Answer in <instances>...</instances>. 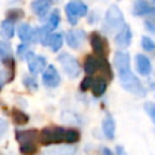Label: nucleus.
Segmentation results:
<instances>
[{
  "label": "nucleus",
  "instance_id": "6ab92c4d",
  "mask_svg": "<svg viewBox=\"0 0 155 155\" xmlns=\"http://www.w3.org/2000/svg\"><path fill=\"white\" fill-rule=\"evenodd\" d=\"M107 87H108V84H107V79L105 78H97L93 80V84H92V94L94 97H102L104 94V92L107 91Z\"/></svg>",
  "mask_w": 155,
  "mask_h": 155
},
{
  "label": "nucleus",
  "instance_id": "c85d7f7f",
  "mask_svg": "<svg viewBox=\"0 0 155 155\" xmlns=\"http://www.w3.org/2000/svg\"><path fill=\"white\" fill-rule=\"evenodd\" d=\"M140 45H142L143 50L147 51V52L155 51V41L153 39H150L149 36H143L142 38V41H140Z\"/></svg>",
  "mask_w": 155,
  "mask_h": 155
},
{
  "label": "nucleus",
  "instance_id": "cd10ccee",
  "mask_svg": "<svg viewBox=\"0 0 155 155\" xmlns=\"http://www.w3.org/2000/svg\"><path fill=\"white\" fill-rule=\"evenodd\" d=\"M6 18L7 19H10V21H12V22H16V21H18V19H21L23 16H24V12L21 10V8H11V10H8L7 12H6Z\"/></svg>",
  "mask_w": 155,
  "mask_h": 155
},
{
  "label": "nucleus",
  "instance_id": "39448f33",
  "mask_svg": "<svg viewBox=\"0 0 155 155\" xmlns=\"http://www.w3.org/2000/svg\"><path fill=\"white\" fill-rule=\"evenodd\" d=\"M57 59L61 63L62 69L68 78L75 79L80 75V64L74 56H71L70 53H67V52H62L58 54Z\"/></svg>",
  "mask_w": 155,
  "mask_h": 155
},
{
  "label": "nucleus",
  "instance_id": "9d476101",
  "mask_svg": "<svg viewBox=\"0 0 155 155\" xmlns=\"http://www.w3.org/2000/svg\"><path fill=\"white\" fill-rule=\"evenodd\" d=\"M133 16H153L155 15V7L149 4L148 0H134L132 6Z\"/></svg>",
  "mask_w": 155,
  "mask_h": 155
},
{
  "label": "nucleus",
  "instance_id": "f03ea898",
  "mask_svg": "<svg viewBox=\"0 0 155 155\" xmlns=\"http://www.w3.org/2000/svg\"><path fill=\"white\" fill-rule=\"evenodd\" d=\"M124 25V15L121 10L116 5H110L105 12L102 30L105 34H116Z\"/></svg>",
  "mask_w": 155,
  "mask_h": 155
},
{
  "label": "nucleus",
  "instance_id": "f8f14e48",
  "mask_svg": "<svg viewBox=\"0 0 155 155\" xmlns=\"http://www.w3.org/2000/svg\"><path fill=\"white\" fill-rule=\"evenodd\" d=\"M65 40L67 44L70 48L73 50H78L81 46V42L85 40V33L80 29L78 30H69L65 35Z\"/></svg>",
  "mask_w": 155,
  "mask_h": 155
},
{
  "label": "nucleus",
  "instance_id": "5701e85b",
  "mask_svg": "<svg viewBox=\"0 0 155 155\" xmlns=\"http://www.w3.org/2000/svg\"><path fill=\"white\" fill-rule=\"evenodd\" d=\"M12 119L17 125H25L29 121V116L24 111L18 110V109L12 110Z\"/></svg>",
  "mask_w": 155,
  "mask_h": 155
},
{
  "label": "nucleus",
  "instance_id": "7ed1b4c3",
  "mask_svg": "<svg viewBox=\"0 0 155 155\" xmlns=\"http://www.w3.org/2000/svg\"><path fill=\"white\" fill-rule=\"evenodd\" d=\"M65 136H67V128L59 126H47L40 131L38 140L42 145L59 144L65 142Z\"/></svg>",
  "mask_w": 155,
  "mask_h": 155
},
{
  "label": "nucleus",
  "instance_id": "f704fd0d",
  "mask_svg": "<svg viewBox=\"0 0 155 155\" xmlns=\"http://www.w3.org/2000/svg\"><path fill=\"white\" fill-rule=\"evenodd\" d=\"M7 128H8V125H7V122L4 120V119H1L0 117V138L6 133V131H7Z\"/></svg>",
  "mask_w": 155,
  "mask_h": 155
},
{
  "label": "nucleus",
  "instance_id": "c9c22d12",
  "mask_svg": "<svg viewBox=\"0 0 155 155\" xmlns=\"http://www.w3.org/2000/svg\"><path fill=\"white\" fill-rule=\"evenodd\" d=\"M115 151H116V155H127V153L122 145H116Z\"/></svg>",
  "mask_w": 155,
  "mask_h": 155
},
{
  "label": "nucleus",
  "instance_id": "412c9836",
  "mask_svg": "<svg viewBox=\"0 0 155 155\" xmlns=\"http://www.w3.org/2000/svg\"><path fill=\"white\" fill-rule=\"evenodd\" d=\"M48 46L53 52H58L63 46V35L61 33H53L51 35Z\"/></svg>",
  "mask_w": 155,
  "mask_h": 155
},
{
  "label": "nucleus",
  "instance_id": "0eeeda50",
  "mask_svg": "<svg viewBox=\"0 0 155 155\" xmlns=\"http://www.w3.org/2000/svg\"><path fill=\"white\" fill-rule=\"evenodd\" d=\"M27 63H28V68H29V71L34 75L39 74V73H42L46 68V58L44 56H39V54H35L34 52H29L27 58H25Z\"/></svg>",
  "mask_w": 155,
  "mask_h": 155
},
{
  "label": "nucleus",
  "instance_id": "4c0bfd02",
  "mask_svg": "<svg viewBox=\"0 0 155 155\" xmlns=\"http://www.w3.org/2000/svg\"><path fill=\"white\" fill-rule=\"evenodd\" d=\"M1 85H2V84H1V82H0V90H1Z\"/></svg>",
  "mask_w": 155,
  "mask_h": 155
},
{
  "label": "nucleus",
  "instance_id": "aec40b11",
  "mask_svg": "<svg viewBox=\"0 0 155 155\" xmlns=\"http://www.w3.org/2000/svg\"><path fill=\"white\" fill-rule=\"evenodd\" d=\"M59 22H61V12H59L58 8H54V10L51 12V15H50V17H48V19H47V23L44 24V25H45L47 29H50L51 31H53V30H56L57 27L59 25Z\"/></svg>",
  "mask_w": 155,
  "mask_h": 155
},
{
  "label": "nucleus",
  "instance_id": "f257e3e1",
  "mask_svg": "<svg viewBox=\"0 0 155 155\" xmlns=\"http://www.w3.org/2000/svg\"><path fill=\"white\" fill-rule=\"evenodd\" d=\"M130 63H131V58L128 53L119 51L114 54V65L119 73L120 85L127 92L137 97H144L147 94V90L142 85L140 80L132 73Z\"/></svg>",
  "mask_w": 155,
  "mask_h": 155
},
{
  "label": "nucleus",
  "instance_id": "4468645a",
  "mask_svg": "<svg viewBox=\"0 0 155 155\" xmlns=\"http://www.w3.org/2000/svg\"><path fill=\"white\" fill-rule=\"evenodd\" d=\"M102 130H103L104 136L108 139H114V137H115V121H114L111 115L107 114L104 116V119L102 121Z\"/></svg>",
  "mask_w": 155,
  "mask_h": 155
},
{
  "label": "nucleus",
  "instance_id": "423d86ee",
  "mask_svg": "<svg viewBox=\"0 0 155 155\" xmlns=\"http://www.w3.org/2000/svg\"><path fill=\"white\" fill-rule=\"evenodd\" d=\"M90 42L93 52L98 57H107L108 54V42L107 40L97 31H93L90 36Z\"/></svg>",
  "mask_w": 155,
  "mask_h": 155
},
{
  "label": "nucleus",
  "instance_id": "a211bd4d",
  "mask_svg": "<svg viewBox=\"0 0 155 155\" xmlns=\"http://www.w3.org/2000/svg\"><path fill=\"white\" fill-rule=\"evenodd\" d=\"M18 38L23 42H31L33 41V35H34V28H31L28 23H23L18 27Z\"/></svg>",
  "mask_w": 155,
  "mask_h": 155
},
{
  "label": "nucleus",
  "instance_id": "dca6fc26",
  "mask_svg": "<svg viewBox=\"0 0 155 155\" xmlns=\"http://www.w3.org/2000/svg\"><path fill=\"white\" fill-rule=\"evenodd\" d=\"M84 70L87 75L94 74L97 70H99V58L92 54H88L84 61Z\"/></svg>",
  "mask_w": 155,
  "mask_h": 155
},
{
  "label": "nucleus",
  "instance_id": "a878e982",
  "mask_svg": "<svg viewBox=\"0 0 155 155\" xmlns=\"http://www.w3.org/2000/svg\"><path fill=\"white\" fill-rule=\"evenodd\" d=\"M80 140V132L75 128H68L67 130V136H65V143L68 144H74Z\"/></svg>",
  "mask_w": 155,
  "mask_h": 155
},
{
  "label": "nucleus",
  "instance_id": "c756f323",
  "mask_svg": "<svg viewBox=\"0 0 155 155\" xmlns=\"http://www.w3.org/2000/svg\"><path fill=\"white\" fill-rule=\"evenodd\" d=\"M29 52H30V50H29V47H28V44H27V42H23V44H21V45L17 47V52H16V53H17V56H18L19 58L25 59Z\"/></svg>",
  "mask_w": 155,
  "mask_h": 155
},
{
  "label": "nucleus",
  "instance_id": "72a5a7b5",
  "mask_svg": "<svg viewBox=\"0 0 155 155\" xmlns=\"http://www.w3.org/2000/svg\"><path fill=\"white\" fill-rule=\"evenodd\" d=\"M92 84H93V79H92L91 76H86V78L81 81V84H80V90H81L82 92H86L87 90H90V88L92 87Z\"/></svg>",
  "mask_w": 155,
  "mask_h": 155
},
{
  "label": "nucleus",
  "instance_id": "473e14b6",
  "mask_svg": "<svg viewBox=\"0 0 155 155\" xmlns=\"http://www.w3.org/2000/svg\"><path fill=\"white\" fill-rule=\"evenodd\" d=\"M144 24H145V29H147L148 31L155 34V15L149 16V18H147V19L144 21Z\"/></svg>",
  "mask_w": 155,
  "mask_h": 155
},
{
  "label": "nucleus",
  "instance_id": "58836bf2",
  "mask_svg": "<svg viewBox=\"0 0 155 155\" xmlns=\"http://www.w3.org/2000/svg\"><path fill=\"white\" fill-rule=\"evenodd\" d=\"M151 1H153V2H154V4H155V0H151Z\"/></svg>",
  "mask_w": 155,
  "mask_h": 155
},
{
  "label": "nucleus",
  "instance_id": "4be33fe9",
  "mask_svg": "<svg viewBox=\"0 0 155 155\" xmlns=\"http://www.w3.org/2000/svg\"><path fill=\"white\" fill-rule=\"evenodd\" d=\"M51 155H74L75 154V148L71 145H61L51 149L48 151Z\"/></svg>",
  "mask_w": 155,
  "mask_h": 155
},
{
  "label": "nucleus",
  "instance_id": "6e6552de",
  "mask_svg": "<svg viewBox=\"0 0 155 155\" xmlns=\"http://www.w3.org/2000/svg\"><path fill=\"white\" fill-rule=\"evenodd\" d=\"M42 84L50 88H54L61 84L59 73L53 64H48L42 71Z\"/></svg>",
  "mask_w": 155,
  "mask_h": 155
},
{
  "label": "nucleus",
  "instance_id": "7c9ffc66",
  "mask_svg": "<svg viewBox=\"0 0 155 155\" xmlns=\"http://www.w3.org/2000/svg\"><path fill=\"white\" fill-rule=\"evenodd\" d=\"M23 85H24L28 90H30V91H34V90L38 88L36 80L33 79L31 76H24V78H23Z\"/></svg>",
  "mask_w": 155,
  "mask_h": 155
},
{
  "label": "nucleus",
  "instance_id": "20e7f679",
  "mask_svg": "<svg viewBox=\"0 0 155 155\" xmlns=\"http://www.w3.org/2000/svg\"><path fill=\"white\" fill-rule=\"evenodd\" d=\"M65 15H67V19L71 25L78 24L79 18L84 17L87 15L88 12V7L85 2H82L81 0H71L65 5Z\"/></svg>",
  "mask_w": 155,
  "mask_h": 155
},
{
  "label": "nucleus",
  "instance_id": "2f4dec72",
  "mask_svg": "<svg viewBox=\"0 0 155 155\" xmlns=\"http://www.w3.org/2000/svg\"><path fill=\"white\" fill-rule=\"evenodd\" d=\"M144 110L147 111V114L149 115V117L151 119V121L155 124V103L153 102H147L144 104Z\"/></svg>",
  "mask_w": 155,
  "mask_h": 155
},
{
  "label": "nucleus",
  "instance_id": "bb28decb",
  "mask_svg": "<svg viewBox=\"0 0 155 155\" xmlns=\"http://www.w3.org/2000/svg\"><path fill=\"white\" fill-rule=\"evenodd\" d=\"M0 57L2 59L12 57V47H11V45L8 42L1 41V40H0Z\"/></svg>",
  "mask_w": 155,
  "mask_h": 155
},
{
  "label": "nucleus",
  "instance_id": "f3484780",
  "mask_svg": "<svg viewBox=\"0 0 155 155\" xmlns=\"http://www.w3.org/2000/svg\"><path fill=\"white\" fill-rule=\"evenodd\" d=\"M15 35V25L13 22L10 19H4L0 24V36L4 40H10Z\"/></svg>",
  "mask_w": 155,
  "mask_h": 155
},
{
  "label": "nucleus",
  "instance_id": "2eb2a0df",
  "mask_svg": "<svg viewBox=\"0 0 155 155\" xmlns=\"http://www.w3.org/2000/svg\"><path fill=\"white\" fill-rule=\"evenodd\" d=\"M30 7H31L33 12L36 16L42 17L48 12V10L51 7V4H50L48 0H33Z\"/></svg>",
  "mask_w": 155,
  "mask_h": 155
},
{
  "label": "nucleus",
  "instance_id": "9b49d317",
  "mask_svg": "<svg viewBox=\"0 0 155 155\" xmlns=\"http://www.w3.org/2000/svg\"><path fill=\"white\" fill-rule=\"evenodd\" d=\"M134 63H136V69L142 76H148L151 73V62L145 54H137L134 57Z\"/></svg>",
  "mask_w": 155,
  "mask_h": 155
},
{
  "label": "nucleus",
  "instance_id": "e433bc0d",
  "mask_svg": "<svg viewBox=\"0 0 155 155\" xmlns=\"http://www.w3.org/2000/svg\"><path fill=\"white\" fill-rule=\"evenodd\" d=\"M101 154H102V155H113V151H111L109 148L103 147V148L101 149Z\"/></svg>",
  "mask_w": 155,
  "mask_h": 155
},
{
  "label": "nucleus",
  "instance_id": "ddd939ff",
  "mask_svg": "<svg viewBox=\"0 0 155 155\" xmlns=\"http://www.w3.org/2000/svg\"><path fill=\"white\" fill-rule=\"evenodd\" d=\"M16 139L19 144L25 143H35L36 139H39V132L36 130H17L16 131Z\"/></svg>",
  "mask_w": 155,
  "mask_h": 155
},
{
  "label": "nucleus",
  "instance_id": "1a4fd4ad",
  "mask_svg": "<svg viewBox=\"0 0 155 155\" xmlns=\"http://www.w3.org/2000/svg\"><path fill=\"white\" fill-rule=\"evenodd\" d=\"M132 41V30L128 24H125L115 35L114 42L119 48H126Z\"/></svg>",
  "mask_w": 155,
  "mask_h": 155
},
{
  "label": "nucleus",
  "instance_id": "393cba45",
  "mask_svg": "<svg viewBox=\"0 0 155 155\" xmlns=\"http://www.w3.org/2000/svg\"><path fill=\"white\" fill-rule=\"evenodd\" d=\"M36 151H38V147L35 143L19 144V153L22 155H35Z\"/></svg>",
  "mask_w": 155,
  "mask_h": 155
},
{
  "label": "nucleus",
  "instance_id": "b1692460",
  "mask_svg": "<svg viewBox=\"0 0 155 155\" xmlns=\"http://www.w3.org/2000/svg\"><path fill=\"white\" fill-rule=\"evenodd\" d=\"M52 31L50 29H47L45 25L42 28H39V42L42 45V46H47L48 42H50V39H51V34Z\"/></svg>",
  "mask_w": 155,
  "mask_h": 155
}]
</instances>
